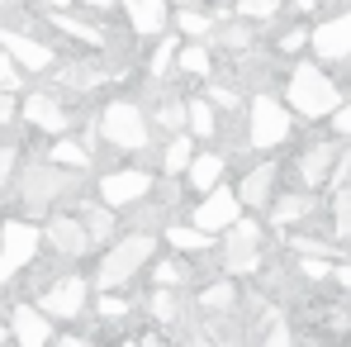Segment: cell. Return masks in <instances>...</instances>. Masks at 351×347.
Listing matches in <instances>:
<instances>
[{
	"instance_id": "9c48e42d",
	"label": "cell",
	"mask_w": 351,
	"mask_h": 347,
	"mask_svg": "<svg viewBox=\"0 0 351 347\" xmlns=\"http://www.w3.org/2000/svg\"><path fill=\"white\" fill-rule=\"evenodd\" d=\"M43 229L34 219H5L0 224V286L19 281V271H29L43 252Z\"/></svg>"
},
{
	"instance_id": "d4e9b609",
	"label": "cell",
	"mask_w": 351,
	"mask_h": 347,
	"mask_svg": "<svg viewBox=\"0 0 351 347\" xmlns=\"http://www.w3.org/2000/svg\"><path fill=\"white\" fill-rule=\"evenodd\" d=\"M176 53H180V34H157L152 38V48H147V58H143V81H152V86H162V81H171L176 76Z\"/></svg>"
},
{
	"instance_id": "2e32d148",
	"label": "cell",
	"mask_w": 351,
	"mask_h": 347,
	"mask_svg": "<svg viewBox=\"0 0 351 347\" xmlns=\"http://www.w3.org/2000/svg\"><path fill=\"white\" fill-rule=\"evenodd\" d=\"M323 210L318 190L308 186H294V190H276V200L266 205V224L276 233H294V229H308V219Z\"/></svg>"
},
{
	"instance_id": "d6986e66",
	"label": "cell",
	"mask_w": 351,
	"mask_h": 347,
	"mask_svg": "<svg viewBox=\"0 0 351 347\" xmlns=\"http://www.w3.org/2000/svg\"><path fill=\"white\" fill-rule=\"evenodd\" d=\"M10 333H14V343H24V347H43V343H53L58 338V319L34 300H19V304H10Z\"/></svg>"
},
{
	"instance_id": "f1b7e54d",
	"label": "cell",
	"mask_w": 351,
	"mask_h": 347,
	"mask_svg": "<svg viewBox=\"0 0 351 347\" xmlns=\"http://www.w3.org/2000/svg\"><path fill=\"white\" fill-rule=\"evenodd\" d=\"M190 304H185V290H176V286H152V295H147V319L152 324H162V328H176L180 324V314H185Z\"/></svg>"
},
{
	"instance_id": "60d3db41",
	"label": "cell",
	"mask_w": 351,
	"mask_h": 347,
	"mask_svg": "<svg viewBox=\"0 0 351 347\" xmlns=\"http://www.w3.org/2000/svg\"><path fill=\"white\" fill-rule=\"evenodd\" d=\"M14 157H19V148H0V186H5L10 172H14Z\"/></svg>"
},
{
	"instance_id": "83f0119b",
	"label": "cell",
	"mask_w": 351,
	"mask_h": 347,
	"mask_svg": "<svg viewBox=\"0 0 351 347\" xmlns=\"http://www.w3.org/2000/svg\"><path fill=\"white\" fill-rule=\"evenodd\" d=\"M190 133H195L199 143H219V138H223V110H219L204 91L190 96Z\"/></svg>"
},
{
	"instance_id": "e0dca14e",
	"label": "cell",
	"mask_w": 351,
	"mask_h": 347,
	"mask_svg": "<svg viewBox=\"0 0 351 347\" xmlns=\"http://www.w3.org/2000/svg\"><path fill=\"white\" fill-rule=\"evenodd\" d=\"M19 119L29 124V128H38V133H48V138H58V133H71V110L62 105L58 91H29L24 96V105H19Z\"/></svg>"
},
{
	"instance_id": "44dd1931",
	"label": "cell",
	"mask_w": 351,
	"mask_h": 347,
	"mask_svg": "<svg viewBox=\"0 0 351 347\" xmlns=\"http://www.w3.org/2000/svg\"><path fill=\"white\" fill-rule=\"evenodd\" d=\"M171 5L176 0H119V10H123L133 38H157V34H167V29H171V14H176Z\"/></svg>"
},
{
	"instance_id": "9a60e30c",
	"label": "cell",
	"mask_w": 351,
	"mask_h": 347,
	"mask_svg": "<svg viewBox=\"0 0 351 347\" xmlns=\"http://www.w3.org/2000/svg\"><path fill=\"white\" fill-rule=\"evenodd\" d=\"M308 53H313L318 62H328V67H347V62H351V5L313 24V34H308Z\"/></svg>"
},
{
	"instance_id": "5bb4252c",
	"label": "cell",
	"mask_w": 351,
	"mask_h": 347,
	"mask_svg": "<svg viewBox=\"0 0 351 347\" xmlns=\"http://www.w3.org/2000/svg\"><path fill=\"white\" fill-rule=\"evenodd\" d=\"M242 172H237V195H242V205L247 210H256V214H266V205L276 200V190H280V176L285 167L276 162V157H261V162H237Z\"/></svg>"
},
{
	"instance_id": "6da1fadb",
	"label": "cell",
	"mask_w": 351,
	"mask_h": 347,
	"mask_svg": "<svg viewBox=\"0 0 351 347\" xmlns=\"http://www.w3.org/2000/svg\"><path fill=\"white\" fill-rule=\"evenodd\" d=\"M285 100H290V110L299 115V124H328V115L347 100V91H342V81L328 71V62H318L313 53L308 58H294L285 67Z\"/></svg>"
},
{
	"instance_id": "ee69618b",
	"label": "cell",
	"mask_w": 351,
	"mask_h": 347,
	"mask_svg": "<svg viewBox=\"0 0 351 347\" xmlns=\"http://www.w3.org/2000/svg\"><path fill=\"white\" fill-rule=\"evenodd\" d=\"M0 343H14V333H10V324H0Z\"/></svg>"
},
{
	"instance_id": "52a82bcc",
	"label": "cell",
	"mask_w": 351,
	"mask_h": 347,
	"mask_svg": "<svg viewBox=\"0 0 351 347\" xmlns=\"http://www.w3.org/2000/svg\"><path fill=\"white\" fill-rule=\"evenodd\" d=\"M342 153H347V138H337L328 124H323L318 133H304V143L294 148V157H290L294 181H299V186H308V190H328V186H332V176H337Z\"/></svg>"
},
{
	"instance_id": "603a6c76",
	"label": "cell",
	"mask_w": 351,
	"mask_h": 347,
	"mask_svg": "<svg viewBox=\"0 0 351 347\" xmlns=\"http://www.w3.org/2000/svg\"><path fill=\"white\" fill-rule=\"evenodd\" d=\"M176 76H180V81H214V76H219V48H214L209 38H180Z\"/></svg>"
},
{
	"instance_id": "4dcf8cb0",
	"label": "cell",
	"mask_w": 351,
	"mask_h": 347,
	"mask_svg": "<svg viewBox=\"0 0 351 347\" xmlns=\"http://www.w3.org/2000/svg\"><path fill=\"white\" fill-rule=\"evenodd\" d=\"M48 157H53L58 167H66V172H90V167H95L90 138H71V133H58V138H53Z\"/></svg>"
},
{
	"instance_id": "ac0fdd59",
	"label": "cell",
	"mask_w": 351,
	"mask_h": 347,
	"mask_svg": "<svg viewBox=\"0 0 351 347\" xmlns=\"http://www.w3.org/2000/svg\"><path fill=\"white\" fill-rule=\"evenodd\" d=\"M0 48L19 62L24 71H34V76H43V71H53V67H58V53H53V48H48L38 34L14 29V24H10V29H0Z\"/></svg>"
},
{
	"instance_id": "277c9868",
	"label": "cell",
	"mask_w": 351,
	"mask_h": 347,
	"mask_svg": "<svg viewBox=\"0 0 351 347\" xmlns=\"http://www.w3.org/2000/svg\"><path fill=\"white\" fill-rule=\"evenodd\" d=\"M299 128V115L290 110L285 96H271V91H252L247 96V110H242V148L247 153H276L285 148Z\"/></svg>"
},
{
	"instance_id": "30bf717a",
	"label": "cell",
	"mask_w": 351,
	"mask_h": 347,
	"mask_svg": "<svg viewBox=\"0 0 351 347\" xmlns=\"http://www.w3.org/2000/svg\"><path fill=\"white\" fill-rule=\"evenodd\" d=\"M247 214V205H242V195H237V186H214V190H204V195H195L190 205H185V219L195 224V229L204 233H228Z\"/></svg>"
},
{
	"instance_id": "7dc6e473",
	"label": "cell",
	"mask_w": 351,
	"mask_h": 347,
	"mask_svg": "<svg viewBox=\"0 0 351 347\" xmlns=\"http://www.w3.org/2000/svg\"><path fill=\"white\" fill-rule=\"evenodd\" d=\"M0 314H5V304H0Z\"/></svg>"
},
{
	"instance_id": "74e56055",
	"label": "cell",
	"mask_w": 351,
	"mask_h": 347,
	"mask_svg": "<svg viewBox=\"0 0 351 347\" xmlns=\"http://www.w3.org/2000/svg\"><path fill=\"white\" fill-rule=\"evenodd\" d=\"M328 128H332L337 138H347V143H351V96L332 110V115H328Z\"/></svg>"
},
{
	"instance_id": "4316f807",
	"label": "cell",
	"mask_w": 351,
	"mask_h": 347,
	"mask_svg": "<svg viewBox=\"0 0 351 347\" xmlns=\"http://www.w3.org/2000/svg\"><path fill=\"white\" fill-rule=\"evenodd\" d=\"M147 281L152 286H176V290H190L195 286V262L185 257V252H167V257H157L152 267H147Z\"/></svg>"
},
{
	"instance_id": "d590c367",
	"label": "cell",
	"mask_w": 351,
	"mask_h": 347,
	"mask_svg": "<svg viewBox=\"0 0 351 347\" xmlns=\"http://www.w3.org/2000/svg\"><path fill=\"white\" fill-rule=\"evenodd\" d=\"M285 5H290V0H233L237 14H247V19H256V24H271Z\"/></svg>"
},
{
	"instance_id": "1f68e13d",
	"label": "cell",
	"mask_w": 351,
	"mask_h": 347,
	"mask_svg": "<svg viewBox=\"0 0 351 347\" xmlns=\"http://www.w3.org/2000/svg\"><path fill=\"white\" fill-rule=\"evenodd\" d=\"M171 24H176V34H180V38H209V34H214V24H219V14H214V10H204V5H176Z\"/></svg>"
},
{
	"instance_id": "f35d334b",
	"label": "cell",
	"mask_w": 351,
	"mask_h": 347,
	"mask_svg": "<svg viewBox=\"0 0 351 347\" xmlns=\"http://www.w3.org/2000/svg\"><path fill=\"white\" fill-rule=\"evenodd\" d=\"M19 119V105H14V91H0V128H10Z\"/></svg>"
},
{
	"instance_id": "e575fe53",
	"label": "cell",
	"mask_w": 351,
	"mask_h": 347,
	"mask_svg": "<svg viewBox=\"0 0 351 347\" xmlns=\"http://www.w3.org/2000/svg\"><path fill=\"white\" fill-rule=\"evenodd\" d=\"M204 96H209V100H214V105H219L223 115H242V110H247L242 91H237V86H223L219 76H214V81H204Z\"/></svg>"
},
{
	"instance_id": "ab89813d",
	"label": "cell",
	"mask_w": 351,
	"mask_h": 347,
	"mask_svg": "<svg viewBox=\"0 0 351 347\" xmlns=\"http://www.w3.org/2000/svg\"><path fill=\"white\" fill-rule=\"evenodd\" d=\"M81 10H86V14H100V19H105V14H114V10H119V0H81Z\"/></svg>"
},
{
	"instance_id": "8992f818",
	"label": "cell",
	"mask_w": 351,
	"mask_h": 347,
	"mask_svg": "<svg viewBox=\"0 0 351 347\" xmlns=\"http://www.w3.org/2000/svg\"><path fill=\"white\" fill-rule=\"evenodd\" d=\"M81 176H86V172H66V167H58L53 157L29 162V167L19 172V181H14V200L24 205V214L58 210L62 200H71V195L81 190Z\"/></svg>"
},
{
	"instance_id": "f546056e",
	"label": "cell",
	"mask_w": 351,
	"mask_h": 347,
	"mask_svg": "<svg viewBox=\"0 0 351 347\" xmlns=\"http://www.w3.org/2000/svg\"><path fill=\"white\" fill-rule=\"evenodd\" d=\"M328 233L342 243V252H351V181L328 190Z\"/></svg>"
},
{
	"instance_id": "3957f363",
	"label": "cell",
	"mask_w": 351,
	"mask_h": 347,
	"mask_svg": "<svg viewBox=\"0 0 351 347\" xmlns=\"http://www.w3.org/2000/svg\"><path fill=\"white\" fill-rule=\"evenodd\" d=\"M95 133L110 153H128V157H152V105H143L138 96H110L95 110Z\"/></svg>"
},
{
	"instance_id": "484cf974",
	"label": "cell",
	"mask_w": 351,
	"mask_h": 347,
	"mask_svg": "<svg viewBox=\"0 0 351 347\" xmlns=\"http://www.w3.org/2000/svg\"><path fill=\"white\" fill-rule=\"evenodd\" d=\"M195 153H199V138H195L190 128L167 133V143L157 148V172H162V176H185V167H190Z\"/></svg>"
},
{
	"instance_id": "8d00e7d4",
	"label": "cell",
	"mask_w": 351,
	"mask_h": 347,
	"mask_svg": "<svg viewBox=\"0 0 351 347\" xmlns=\"http://www.w3.org/2000/svg\"><path fill=\"white\" fill-rule=\"evenodd\" d=\"M0 91H24V67L0 48Z\"/></svg>"
},
{
	"instance_id": "f6af8a7d",
	"label": "cell",
	"mask_w": 351,
	"mask_h": 347,
	"mask_svg": "<svg viewBox=\"0 0 351 347\" xmlns=\"http://www.w3.org/2000/svg\"><path fill=\"white\" fill-rule=\"evenodd\" d=\"M10 5H14V0H0V10H10Z\"/></svg>"
},
{
	"instance_id": "d6a6232c",
	"label": "cell",
	"mask_w": 351,
	"mask_h": 347,
	"mask_svg": "<svg viewBox=\"0 0 351 347\" xmlns=\"http://www.w3.org/2000/svg\"><path fill=\"white\" fill-rule=\"evenodd\" d=\"M308 34H313V24H308V19H299V24H290V29L271 43V53H276V58H290V62L304 58V53H308Z\"/></svg>"
},
{
	"instance_id": "7bdbcfd3",
	"label": "cell",
	"mask_w": 351,
	"mask_h": 347,
	"mask_svg": "<svg viewBox=\"0 0 351 347\" xmlns=\"http://www.w3.org/2000/svg\"><path fill=\"white\" fill-rule=\"evenodd\" d=\"M71 5H76V0H38V10H43V14H48V10H71Z\"/></svg>"
},
{
	"instance_id": "ffe728a7",
	"label": "cell",
	"mask_w": 351,
	"mask_h": 347,
	"mask_svg": "<svg viewBox=\"0 0 351 347\" xmlns=\"http://www.w3.org/2000/svg\"><path fill=\"white\" fill-rule=\"evenodd\" d=\"M228 167H233V153H223L219 143H199V153H195L190 167H185L190 195H204V190L223 186V181H228Z\"/></svg>"
},
{
	"instance_id": "836d02e7",
	"label": "cell",
	"mask_w": 351,
	"mask_h": 347,
	"mask_svg": "<svg viewBox=\"0 0 351 347\" xmlns=\"http://www.w3.org/2000/svg\"><path fill=\"white\" fill-rule=\"evenodd\" d=\"M105 324H123L128 314H133V300L123 295V290H95V304H90Z\"/></svg>"
},
{
	"instance_id": "bcb514c9",
	"label": "cell",
	"mask_w": 351,
	"mask_h": 347,
	"mask_svg": "<svg viewBox=\"0 0 351 347\" xmlns=\"http://www.w3.org/2000/svg\"><path fill=\"white\" fill-rule=\"evenodd\" d=\"M323 5H342V0H323Z\"/></svg>"
},
{
	"instance_id": "8fae6325",
	"label": "cell",
	"mask_w": 351,
	"mask_h": 347,
	"mask_svg": "<svg viewBox=\"0 0 351 347\" xmlns=\"http://www.w3.org/2000/svg\"><path fill=\"white\" fill-rule=\"evenodd\" d=\"M90 290H95V281H86V276H76V271H58L48 286L38 290V304L58 319V324H76V319H86L90 314Z\"/></svg>"
},
{
	"instance_id": "cb8c5ba5",
	"label": "cell",
	"mask_w": 351,
	"mask_h": 347,
	"mask_svg": "<svg viewBox=\"0 0 351 347\" xmlns=\"http://www.w3.org/2000/svg\"><path fill=\"white\" fill-rule=\"evenodd\" d=\"M162 243H167V247H176V252H185V257H204V252H219V233L195 229V224H190L185 214L162 224Z\"/></svg>"
},
{
	"instance_id": "4fadbf2b",
	"label": "cell",
	"mask_w": 351,
	"mask_h": 347,
	"mask_svg": "<svg viewBox=\"0 0 351 347\" xmlns=\"http://www.w3.org/2000/svg\"><path fill=\"white\" fill-rule=\"evenodd\" d=\"M195 295H190V304L204 314V319H233L237 309L247 304V295H242V281L228 276V271H214V276H204V281H195Z\"/></svg>"
},
{
	"instance_id": "b9f144b4",
	"label": "cell",
	"mask_w": 351,
	"mask_h": 347,
	"mask_svg": "<svg viewBox=\"0 0 351 347\" xmlns=\"http://www.w3.org/2000/svg\"><path fill=\"white\" fill-rule=\"evenodd\" d=\"M318 5H323V0H290V10L299 14V19H308V14H318Z\"/></svg>"
},
{
	"instance_id": "5b68a950",
	"label": "cell",
	"mask_w": 351,
	"mask_h": 347,
	"mask_svg": "<svg viewBox=\"0 0 351 347\" xmlns=\"http://www.w3.org/2000/svg\"><path fill=\"white\" fill-rule=\"evenodd\" d=\"M271 224L256 219V210H247L228 233H219V271H228L237 281H256L266 271V257H271Z\"/></svg>"
},
{
	"instance_id": "ba28073f",
	"label": "cell",
	"mask_w": 351,
	"mask_h": 347,
	"mask_svg": "<svg viewBox=\"0 0 351 347\" xmlns=\"http://www.w3.org/2000/svg\"><path fill=\"white\" fill-rule=\"evenodd\" d=\"M157 176L162 172H157L152 162H128V167H114V172H100L95 195H100L105 205H114L119 214H133V210H143V205L152 200Z\"/></svg>"
},
{
	"instance_id": "7c38bea8",
	"label": "cell",
	"mask_w": 351,
	"mask_h": 347,
	"mask_svg": "<svg viewBox=\"0 0 351 347\" xmlns=\"http://www.w3.org/2000/svg\"><path fill=\"white\" fill-rule=\"evenodd\" d=\"M43 243H48V252H53L58 262H81V257H90V252H95V243H90V229H86L81 210H53V214H48V224H43Z\"/></svg>"
},
{
	"instance_id": "7a4b0ae2",
	"label": "cell",
	"mask_w": 351,
	"mask_h": 347,
	"mask_svg": "<svg viewBox=\"0 0 351 347\" xmlns=\"http://www.w3.org/2000/svg\"><path fill=\"white\" fill-rule=\"evenodd\" d=\"M162 252V229H123L110 243L100 247V262H95V290H128L138 276H147V267L157 262Z\"/></svg>"
},
{
	"instance_id": "7402d4cb",
	"label": "cell",
	"mask_w": 351,
	"mask_h": 347,
	"mask_svg": "<svg viewBox=\"0 0 351 347\" xmlns=\"http://www.w3.org/2000/svg\"><path fill=\"white\" fill-rule=\"evenodd\" d=\"M48 19H53V29H58V34L76 38L86 53H110V43H114V34L100 24V14H95V19H86V14H81V19H76L71 10H48Z\"/></svg>"
}]
</instances>
